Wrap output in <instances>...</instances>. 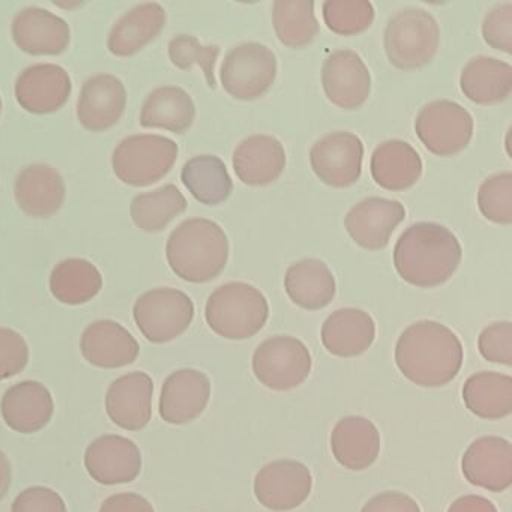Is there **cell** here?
Instances as JSON below:
<instances>
[{
  "instance_id": "cell-1",
  "label": "cell",
  "mask_w": 512,
  "mask_h": 512,
  "mask_svg": "<svg viewBox=\"0 0 512 512\" xmlns=\"http://www.w3.org/2000/svg\"><path fill=\"white\" fill-rule=\"evenodd\" d=\"M464 352L460 338L439 322L422 320L404 329L395 362L404 377L422 388L448 385L460 373Z\"/></svg>"
},
{
  "instance_id": "cell-2",
  "label": "cell",
  "mask_w": 512,
  "mask_h": 512,
  "mask_svg": "<svg viewBox=\"0 0 512 512\" xmlns=\"http://www.w3.org/2000/svg\"><path fill=\"white\" fill-rule=\"evenodd\" d=\"M463 251L457 236L436 223L404 230L394 248V265L406 283L421 289L442 286L457 272Z\"/></svg>"
},
{
  "instance_id": "cell-3",
  "label": "cell",
  "mask_w": 512,
  "mask_h": 512,
  "mask_svg": "<svg viewBox=\"0 0 512 512\" xmlns=\"http://www.w3.org/2000/svg\"><path fill=\"white\" fill-rule=\"evenodd\" d=\"M172 271L188 283L215 280L229 260V239L224 230L206 218H191L179 224L166 245Z\"/></svg>"
},
{
  "instance_id": "cell-4",
  "label": "cell",
  "mask_w": 512,
  "mask_h": 512,
  "mask_svg": "<svg viewBox=\"0 0 512 512\" xmlns=\"http://www.w3.org/2000/svg\"><path fill=\"white\" fill-rule=\"evenodd\" d=\"M205 317L209 328L220 337L247 340L259 334L268 322V299L251 284H223L209 296Z\"/></svg>"
},
{
  "instance_id": "cell-5",
  "label": "cell",
  "mask_w": 512,
  "mask_h": 512,
  "mask_svg": "<svg viewBox=\"0 0 512 512\" xmlns=\"http://www.w3.org/2000/svg\"><path fill=\"white\" fill-rule=\"evenodd\" d=\"M439 41L436 19L418 8L400 11L386 25V56L398 70H418L430 64L439 49Z\"/></svg>"
},
{
  "instance_id": "cell-6",
  "label": "cell",
  "mask_w": 512,
  "mask_h": 512,
  "mask_svg": "<svg viewBox=\"0 0 512 512\" xmlns=\"http://www.w3.org/2000/svg\"><path fill=\"white\" fill-rule=\"evenodd\" d=\"M178 145L169 137L136 134L113 152V172L131 187H149L169 175L178 160Z\"/></svg>"
},
{
  "instance_id": "cell-7",
  "label": "cell",
  "mask_w": 512,
  "mask_h": 512,
  "mask_svg": "<svg viewBox=\"0 0 512 512\" xmlns=\"http://www.w3.org/2000/svg\"><path fill=\"white\" fill-rule=\"evenodd\" d=\"M133 316L146 340L154 344L170 343L190 328L194 304L187 293L161 287L137 299Z\"/></svg>"
},
{
  "instance_id": "cell-8",
  "label": "cell",
  "mask_w": 512,
  "mask_h": 512,
  "mask_svg": "<svg viewBox=\"0 0 512 512\" xmlns=\"http://www.w3.org/2000/svg\"><path fill=\"white\" fill-rule=\"evenodd\" d=\"M277 58L269 47L245 43L233 47L221 65L224 91L241 101H254L268 94L277 79Z\"/></svg>"
},
{
  "instance_id": "cell-9",
  "label": "cell",
  "mask_w": 512,
  "mask_h": 512,
  "mask_svg": "<svg viewBox=\"0 0 512 512\" xmlns=\"http://www.w3.org/2000/svg\"><path fill=\"white\" fill-rule=\"evenodd\" d=\"M311 365L308 347L289 335L268 338L253 355L254 376L272 391L298 388L310 376Z\"/></svg>"
},
{
  "instance_id": "cell-10",
  "label": "cell",
  "mask_w": 512,
  "mask_h": 512,
  "mask_svg": "<svg viewBox=\"0 0 512 512\" xmlns=\"http://www.w3.org/2000/svg\"><path fill=\"white\" fill-rule=\"evenodd\" d=\"M415 131L431 154L452 157L469 146L473 119L464 107L454 101H433L419 112Z\"/></svg>"
},
{
  "instance_id": "cell-11",
  "label": "cell",
  "mask_w": 512,
  "mask_h": 512,
  "mask_svg": "<svg viewBox=\"0 0 512 512\" xmlns=\"http://www.w3.org/2000/svg\"><path fill=\"white\" fill-rule=\"evenodd\" d=\"M313 476L305 464L277 460L266 464L254 479V494L269 511L286 512L301 506L310 496Z\"/></svg>"
},
{
  "instance_id": "cell-12",
  "label": "cell",
  "mask_w": 512,
  "mask_h": 512,
  "mask_svg": "<svg viewBox=\"0 0 512 512\" xmlns=\"http://www.w3.org/2000/svg\"><path fill=\"white\" fill-rule=\"evenodd\" d=\"M364 145L355 134L337 131L314 143L310 163L323 184L347 188L359 181L362 172Z\"/></svg>"
},
{
  "instance_id": "cell-13",
  "label": "cell",
  "mask_w": 512,
  "mask_h": 512,
  "mask_svg": "<svg viewBox=\"0 0 512 512\" xmlns=\"http://www.w3.org/2000/svg\"><path fill=\"white\" fill-rule=\"evenodd\" d=\"M85 467L98 484H128L142 472V452L127 437L104 434L86 449Z\"/></svg>"
},
{
  "instance_id": "cell-14",
  "label": "cell",
  "mask_w": 512,
  "mask_h": 512,
  "mask_svg": "<svg viewBox=\"0 0 512 512\" xmlns=\"http://www.w3.org/2000/svg\"><path fill=\"white\" fill-rule=\"evenodd\" d=\"M464 478L476 487L500 493L512 484V445L499 436H484L470 443L461 460Z\"/></svg>"
},
{
  "instance_id": "cell-15",
  "label": "cell",
  "mask_w": 512,
  "mask_h": 512,
  "mask_svg": "<svg viewBox=\"0 0 512 512\" xmlns=\"http://www.w3.org/2000/svg\"><path fill=\"white\" fill-rule=\"evenodd\" d=\"M406 217V209L397 200L368 197L350 209L344 226L350 238L368 251L383 250L394 230Z\"/></svg>"
},
{
  "instance_id": "cell-16",
  "label": "cell",
  "mask_w": 512,
  "mask_h": 512,
  "mask_svg": "<svg viewBox=\"0 0 512 512\" xmlns=\"http://www.w3.org/2000/svg\"><path fill=\"white\" fill-rule=\"evenodd\" d=\"M326 97L343 110H356L370 97L371 76L358 53L340 50L332 53L322 68Z\"/></svg>"
},
{
  "instance_id": "cell-17",
  "label": "cell",
  "mask_w": 512,
  "mask_h": 512,
  "mask_svg": "<svg viewBox=\"0 0 512 512\" xmlns=\"http://www.w3.org/2000/svg\"><path fill=\"white\" fill-rule=\"evenodd\" d=\"M127 109V89L118 77L98 74L83 83L77 118L85 130L103 133L115 127Z\"/></svg>"
},
{
  "instance_id": "cell-18",
  "label": "cell",
  "mask_w": 512,
  "mask_h": 512,
  "mask_svg": "<svg viewBox=\"0 0 512 512\" xmlns=\"http://www.w3.org/2000/svg\"><path fill=\"white\" fill-rule=\"evenodd\" d=\"M71 88L70 74L59 65H32L17 77V103L34 115H50L68 103Z\"/></svg>"
},
{
  "instance_id": "cell-19",
  "label": "cell",
  "mask_w": 512,
  "mask_h": 512,
  "mask_svg": "<svg viewBox=\"0 0 512 512\" xmlns=\"http://www.w3.org/2000/svg\"><path fill=\"white\" fill-rule=\"evenodd\" d=\"M11 35L17 47L32 56L62 55L71 41L68 23L38 7L25 8L14 17Z\"/></svg>"
},
{
  "instance_id": "cell-20",
  "label": "cell",
  "mask_w": 512,
  "mask_h": 512,
  "mask_svg": "<svg viewBox=\"0 0 512 512\" xmlns=\"http://www.w3.org/2000/svg\"><path fill=\"white\" fill-rule=\"evenodd\" d=\"M211 398V382L193 368L175 371L164 380L160 395V416L172 425H184L205 412Z\"/></svg>"
},
{
  "instance_id": "cell-21",
  "label": "cell",
  "mask_w": 512,
  "mask_h": 512,
  "mask_svg": "<svg viewBox=\"0 0 512 512\" xmlns=\"http://www.w3.org/2000/svg\"><path fill=\"white\" fill-rule=\"evenodd\" d=\"M152 395L154 380L149 374H124L107 389V415L122 430H143L152 418Z\"/></svg>"
},
{
  "instance_id": "cell-22",
  "label": "cell",
  "mask_w": 512,
  "mask_h": 512,
  "mask_svg": "<svg viewBox=\"0 0 512 512\" xmlns=\"http://www.w3.org/2000/svg\"><path fill=\"white\" fill-rule=\"evenodd\" d=\"M0 413L11 430L22 434L38 433L52 421L55 401L46 385L26 380L5 391Z\"/></svg>"
},
{
  "instance_id": "cell-23",
  "label": "cell",
  "mask_w": 512,
  "mask_h": 512,
  "mask_svg": "<svg viewBox=\"0 0 512 512\" xmlns=\"http://www.w3.org/2000/svg\"><path fill=\"white\" fill-rule=\"evenodd\" d=\"M83 358L104 370H116L133 364L140 355V344L121 323L97 320L80 338Z\"/></svg>"
},
{
  "instance_id": "cell-24",
  "label": "cell",
  "mask_w": 512,
  "mask_h": 512,
  "mask_svg": "<svg viewBox=\"0 0 512 512\" xmlns=\"http://www.w3.org/2000/svg\"><path fill=\"white\" fill-rule=\"evenodd\" d=\"M14 196L29 217L50 218L64 205V178L49 164H31L17 175Z\"/></svg>"
},
{
  "instance_id": "cell-25",
  "label": "cell",
  "mask_w": 512,
  "mask_h": 512,
  "mask_svg": "<svg viewBox=\"0 0 512 512\" xmlns=\"http://www.w3.org/2000/svg\"><path fill=\"white\" fill-rule=\"evenodd\" d=\"M286 151L272 136H250L239 143L233 154L236 176L251 187H265L283 175Z\"/></svg>"
},
{
  "instance_id": "cell-26",
  "label": "cell",
  "mask_w": 512,
  "mask_h": 512,
  "mask_svg": "<svg viewBox=\"0 0 512 512\" xmlns=\"http://www.w3.org/2000/svg\"><path fill=\"white\" fill-rule=\"evenodd\" d=\"M335 460L350 470H365L380 454V434L370 419L346 416L335 424L331 434Z\"/></svg>"
},
{
  "instance_id": "cell-27",
  "label": "cell",
  "mask_w": 512,
  "mask_h": 512,
  "mask_svg": "<svg viewBox=\"0 0 512 512\" xmlns=\"http://www.w3.org/2000/svg\"><path fill=\"white\" fill-rule=\"evenodd\" d=\"M376 338L373 317L358 308H341L322 326V343L338 358H355L370 349Z\"/></svg>"
},
{
  "instance_id": "cell-28",
  "label": "cell",
  "mask_w": 512,
  "mask_h": 512,
  "mask_svg": "<svg viewBox=\"0 0 512 512\" xmlns=\"http://www.w3.org/2000/svg\"><path fill=\"white\" fill-rule=\"evenodd\" d=\"M166 26V11L161 5L140 4L131 8L113 25L107 49L119 58H130L155 40Z\"/></svg>"
},
{
  "instance_id": "cell-29",
  "label": "cell",
  "mask_w": 512,
  "mask_h": 512,
  "mask_svg": "<svg viewBox=\"0 0 512 512\" xmlns=\"http://www.w3.org/2000/svg\"><path fill=\"white\" fill-rule=\"evenodd\" d=\"M284 287L293 304L308 311L322 310L335 298L337 284L331 269L319 259H304L290 266Z\"/></svg>"
},
{
  "instance_id": "cell-30",
  "label": "cell",
  "mask_w": 512,
  "mask_h": 512,
  "mask_svg": "<svg viewBox=\"0 0 512 512\" xmlns=\"http://www.w3.org/2000/svg\"><path fill=\"white\" fill-rule=\"evenodd\" d=\"M460 88L467 100L479 106L502 103L512 91L511 65L488 56L473 58L461 71Z\"/></svg>"
},
{
  "instance_id": "cell-31",
  "label": "cell",
  "mask_w": 512,
  "mask_h": 512,
  "mask_svg": "<svg viewBox=\"0 0 512 512\" xmlns=\"http://www.w3.org/2000/svg\"><path fill=\"white\" fill-rule=\"evenodd\" d=\"M371 175L376 184L385 190H409L421 178V157L409 143L388 140L373 152Z\"/></svg>"
},
{
  "instance_id": "cell-32",
  "label": "cell",
  "mask_w": 512,
  "mask_h": 512,
  "mask_svg": "<svg viewBox=\"0 0 512 512\" xmlns=\"http://www.w3.org/2000/svg\"><path fill=\"white\" fill-rule=\"evenodd\" d=\"M196 118L193 98L178 86H161L146 98L140 112L143 128H158L170 133L184 134Z\"/></svg>"
},
{
  "instance_id": "cell-33",
  "label": "cell",
  "mask_w": 512,
  "mask_h": 512,
  "mask_svg": "<svg viewBox=\"0 0 512 512\" xmlns=\"http://www.w3.org/2000/svg\"><path fill=\"white\" fill-rule=\"evenodd\" d=\"M463 401L478 418H506L512 413V377L497 371L472 374L464 383Z\"/></svg>"
},
{
  "instance_id": "cell-34",
  "label": "cell",
  "mask_w": 512,
  "mask_h": 512,
  "mask_svg": "<svg viewBox=\"0 0 512 512\" xmlns=\"http://www.w3.org/2000/svg\"><path fill=\"white\" fill-rule=\"evenodd\" d=\"M181 179L191 196L203 205H221L233 191L226 164L214 155H199L188 160L182 167Z\"/></svg>"
},
{
  "instance_id": "cell-35",
  "label": "cell",
  "mask_w": 512,
  "mask_h": 512,
  "mask_svg": "<svg viewBox=\"0 0 512 512\" xmlns=\"http://www.w3.org/2000/svg\"><path fill=\"white\" fill-rule=\"evenodd\" d=\"M103 289L97 266L85 259L59 262L50 274V290L62 304L82 305L92 301Z\"/></svg>"
},
{
  "instance_id": "cell-36",
  "label": "cell",
  "mask_w": 512,
  "mask_h": 512,
  "mask_svg": "<svg viewBox=\"0 0 512 512\" xmlns=\"http://www.w3.org/2000/svg\"><path fill=\"white\" fill-rule=\"evenodd\" d=\"M187 206V199L176 185H164L151 193L134 197L130 206L131 220L143 232L157 233L184 214Z\"/></svg>"
},
{
  "instance_id": "cell-37",
  "label": "cell",
  "mask_w": 512,
  "mask_h": 512,
  "mask_svg": "<svg viewBox=\"0 0 512 512\" xmlns=\"http://www.w3.org/2000/svg\"><path fill=\"white\" fill-rule=\"evenodd\" d=\"M275 34L289 49H304L319 34L311 0H277L272 8Z\"/></svg>"
},
{
  "instance_id": "cell-38",
  "label": "cell",
  "mask_w": 512,
  "mask_h": 512,
  "mask_svg": "<svg viewBox=\"0 0 512 512\" xmlns=\"http://www.w3.org/2000/svg\"><path fill=\"white\" fill-rule=\"evenodd\" d=\"M323 20L334 34L352 37L373 25L374 8L367 0H326Z\"/></svg>"
},
{
  "instance_id": "cell-39",
  "label": "cell",
  "mask_w": 512,
  "mask_h": 512,
  "mask_svg": "<svg viewBox=\"0 0 512 512\" xmlns=\"http://www.w3.org/2000/svg\"><path fill=\"white\" fill-rule=\"evenodd\" d=\"M220 56V47L202 46L196 37L176 35L169 43V58L179 70H191L199 65L205 74L209 88L215 89V64Z\"/></svg>"
},
{
  "instance_id": "cell-40",
  "label": "cell",
  "mask_w": 512,
  "mask_h": 512,
  "mask_svg": "<svg viewBox=\"0 0 512 512\" xmlns=\"http://www.w3.org/2000/svg\"><path fill=\"white\" fill-rule=\"evenodd\" d=\"M481 214L491 223L509 226L512 223V175L499 173L482 182L478 191Z\"/></svg>"
},
{
  "instance_id": "cell-41",
  "label": "cell",
  "mask_w": 512,
  "mask_h": 512,
  "mask_svg": "<svg viewBox=\"0 0 512 512\" xmlns=\"http://www.w3.org/2000/svg\"><path fill=\"white\" fill-rule=\"evenodd\" d=\"M478 349L485 361L512 365V323L496 322L487 326L478 338Z\"/></svg>"
},
{
  "instance_id": "cell-42",
  "label": "cell",
  "mask_w": 512,
  "mask_h": 512,
  "mask_svg": "<svg viewBox=\"0 0 512 512\" xmlns=\"http://www.w3.org/2000/svg\"><path fill=\"white\" fill-rule=\"evenodd\" d=\"M29 364V346L25 338L10 328H0V380L23 373Z\"/></svg>"
},
{
  "instance_id": "cell-43",
  "label": "cell",
  "mask_w": 512,
  "mask_h": 512,
  "mask_svg": "<svg viewBox=\"0 0 512 512\" xmlns=\"http://www.w3.org/2000/svg\"><path fill=\"white\" fill-rule=\"evenodd\" d=\"M482 37L493 49L511 55L512 53V4L497 5L485 16L482 23Z\"/></svg>"
},
{
  "instance_id": "cell-44",
  "label": "cell",
  "mask_w": 512,
  "mask_h": 512,
  "mask_svg": "<svg viewBox=\"0 0 512 512\" xmlns=\"http://www.w3.org/2000/svg\"><path fill=\"white\" fill-rule=\"evenodd\" d=\"M11 512H68L65 500L49 487H29L19 494Z\"/></svg>"
},
{
  "instance_id": "cell-45",
  "label": "cell",
  "mask_w": 512,
  "mask_h": 512,
  "mask_svg": "<svg viewBox=\"0 0 512 512\" xmlns=\"http://www.w3.org/2000/svg\"><path fill=\"white\" fill-rule=\"evenodd\" d=\"M361 512H421V508L409 494L383 491L371 497Z\"/></svg>"
},
{
  "instance_id": "cell-46",
  "label": "cell",
  "mask_w": 512,
  "mask_h": 512,
  "mask_svg": "<svg viewBox=\"0 0 512 512\" xmlns=\"http://www.w3.org/2000/svg\"><path fill=\"white\" fill-rule=\"evenodd\" d=\"M100 512H155V509L142 494L119 493L104 500Z\"/></svg>"
},
{
  "instance_id": "cell-47",
  "label": "cell",
  "mask_w": 512,
  "mask_h": 512,
  "mask_svg": "<svg viewBox=\"0 0 512 512\" xmlns=\"http://www.w3.org/2000/svg\"><path fill=\"white\" fill-rule=\"evenodd\" d=\"M448 512H497L496 506L491 500L476 494L460 497L449 506Z\"/></svg>"
},
{
  "instance_id": "cell-48",
  "label": "cell",
  "mask_w": 512,
  "mask_h": 512,
  "mask_svg": "<svg viewBox=\"0 0 512 512\" xmlns=\"http://www.w3.org/2000/svg\"><path fill=\"white\" fill-rule=\"evenodd\" d=\"M13 482V469L7 454L0 449V500L7 496Z\"/></svg>"
},
{
  "instance_id": "cell-49",
  "label": "cell",
  "mask_w": 512,
  "mask_h": 512,
  "mask_svg": "<svg viewBox=\"0 0 512 512\" xmlns=\"http://www.w3.org/2000/svg\"><path fill=\"white\" fill-rule=\"evenodd\" d=\"M0 113H2V98H0Z\"/></svg>"
}]
</instances>
